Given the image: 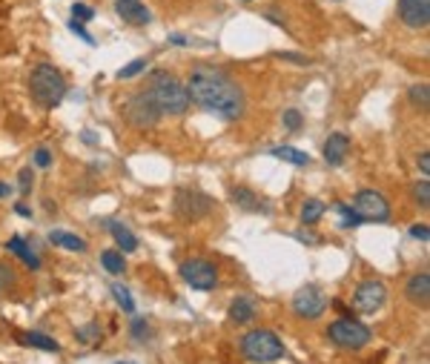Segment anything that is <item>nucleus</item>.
I'll list each match as a JSON object with an SVG mask.
<instances>
[{
  "instance_id": "obj_1",
  "label": "nucleus",
  "mask_w": 430,
  "mask_h": 364,
  "mask_svg": "<svg viewBox=\"0 0 430 364\" xmlns=\"http://www.w3.org/2000/svg\"><path fill=\"white\" fill-rule=\"evenodd\" d=\"M187 92L193 104H198L204 112H212L224 120H238L244 115V106H247L244 89L215 66H195L190 72Z\"/></svg>"
},
{
  "instance_id": "obj_2",
  "label": "nucleus",
  "mask_w": 430,
  "mask_h": 364,
  "mask_svg": "<svg viewBox=\"0 0 430 364\" xmlns=\"http://www.w3.org/2000/svg\"><path fill=\"white\" fill-rule=\"evenodd\" d=\"M149 98L152 104L158 106L161 115H183L190 109V92H187V83H181L175 75L167 72H155L149 83Z\"/></svg>"
},
{
  "instance_id": "obj_3",
  "label": "nucleus",
  "mask_w": 430,
  "mask_h": 364,
  "mask_svg": "<svg viewBox=\"0 0 430 364\" xmlns=\"http://www.w3.org/2000/svg\"><path fill=\"white\" fill-rule=\"evenodd\" d=\"M29 89H32V95L38 104L43 106H57L60 101H64L67 95V80L64 75H60L52 64H38L32 69V75H29Z\"/></svg>"
},
{
  "instance_id": "obj_4",
  "label": "nucleus",
  "mask_w": 430,
  "mask_h": 364,
  "mask_svg": "<svg viewBox=\"0 0 430 364\" xmlns=\"http://www.w3.org/2000/svg\"><path fill=\"white\" fill-rule=\"evenodd\" d=\"M241 353L256 364H270L284 356V344L272 330H250L241 339Z\"/></svg>"
},
{
  "instance_id": "obj_5",
  "label": "nucleus",
  "mask_w": 430,
  "mask_h": 364,
  "mask_svg": "<svg viewBox=\"0 0 430 364\" xmlns=\"http://www.w3.org/2000/svg\"><path fill=\"white\" fill-rule=\"evenodd\" d=\"M327 336L342 350H361L364 344H370V327H364L356 318H339L327 327Z\"/></svg>"
},
{
  "instance_id": "obj_6",
  "label": "nucleus",
  "mask_w": 430,
  "mask_h": 364,
  "mask_svg": "<svg viewBox=\"0 0 430 364\" xmlns=\"http://www.w3.org/2000/svg\"><path fill=\"white\" fill-rule=\"evenodd\" d=\"M212 206H215V201L195 187H181L175 192V216L181 221H198V218L209 216Z\"/></svg>"
},
{
  "instance_id": "obj_7",
  "label": "nucleus",
  "mask_w": 430,
  "mask_h": 364,
  "mask_svg": "<svg viewBox=\"0 0 430 364\" xmlns=\"http://www.w3.org/2000/svg\"><path fill=\"white\" fill-rule=\"evenodd\" d=\"M124 118H127V124L135 127V130H152V127L158 124L161 112H158L155 104H152L149 92H138L135 98L127 101V106H124Z\"/></svg>"
},
{
  "instance_id": "obj_8",
  "label": "nucleus",
  "mask_w": 430,
  "mask_h": 364,
  "mask_svg": "<svg viewBox=\"0 0 430 364\" xmlns=\"http://www.w3.org/2000/svg\"><path fill=\"white\" fill-rule=\"evenodd\" d=\"M384 301H387V287H384L379 279L361 281V284L356 287V293H353V304H356V310L364 313V316L379 313V310L384 307Z\"/></svg>"
},
{
  "instance_id": "obj_9",
  "label": "nucleus",
  "mask_w": 430,
  "mask_h": 364,
  "mask_svg": "<svg viewBox=\"0 0 430 364\" xmlns=\"http://www.w3.org/2000/svg\"><path fill=\"white\" fill-rule=\"evenodd\" d=\"M181 279L193 290H215L219 287V270L204 258H190L181 264Z\"/></svg>"
},
{
  "instance_id": "obj_10",
  "label": "nucleus",
  "mask_w": 430,
  "mask_h": 364,
  "mask_svg": "<svg viewBox=\"0 0 430 364\" xmlns=\"http://www.w3.org/2000/svg\"><path fill=\"white\" fill-rule=\"evenodd\" d=\"M353 209L364 221H387L390 218V201L379 190H361L353 201Z\"/></svg>"
},
{
  "instance_id": "obj_11",
  "label": "nucleus",
  "mask_w": 430,
  "mask_h": 364,
  "mask_svg": "<svg viewBox=\"0 0 430 364\" xmlns=\"http://www.w3.org/2000/svg\"><path fill=\"white\" fill-rule=\"evenodd\" d=\"M293 310L301 318H321V313L327 310V295L316 284H304L293 298Z\"/></svg>"
},
{
  "instance_id": "obj_12",
  "label": "nucleus",
  "mask_w": 430,
  "mask_h": 364,
  "mask_svg": "<svg viewBox=\"0 0 430 364\" xmlns=\"http://www.w3.org/2000/svg\"><path fill=\"white\" fill-rule=\"evenodd\" d=\"M398 18L410 29H427L430 23V0H398Z\"/></svg>"
},
{
  "instance_id": "obj_13",
  "label": "nucleus",
  "mask_w": 430,
  "mask_h": 364,
  "mask_svg": "<svg viewBox=\"0 0 430 364\" xmlns=\"http://www.w3.org/2000/svg\"><path fill=\"white\" fill-rule=\"evenodd\" d=\"M347 155H350V138L345 132H333L324 144V161L330 167H342L347 161Z\"/></svg>"
},
{
  "instance_id": "obj_14",
  "label": "nucleus",
  "mask_w": 430,
  "mask_h": 364,
  "mask_svg": "<svg viewBox=\"0 0 430 364\" xmlns=\"http://www.w3.org/2000/svg\"><path fill=\"white\" fill-rule=\"evenodd\" d=\"M115 12L132 26H146L152 20L149 9L141 4V0H115Z\"/></svg>"
},
{
  "instance_id": "obj_15",
  "label": "nucleus",
  "mask_w": 430,
  "mask_h": 364,
  "mask_svg": "<svg viewBox=\"0 0 430 364\" xmlns=\"http://www.w3.org/2000/svg\"><path fill=\"white\" fill-rule=\"evenodd\" d=\"M405 293H408V298L413 301V304H422V307L427 304V298H430V276H427L424 270L416 272V276H410Z\"/></svg>"
},
{
  "instance_id": "obj_16",
  "label": "nucleus",
  "mask_w": 430,
  "mask_h": 364,
  "mask_svg": "<svg viewBox=\"0 0 430 364\" xmlns=\"http://www.w3.org/2000/svg\"><path fill=\"white\" fill-rule=\"evenodd\" d=\"M256 318V301L250 295H238L230 304V321L233 324H250Z\"/></svg>"
},
{
  "instance_id": "obj_17",
  "label": "nucleus",
  "mask_w": 430,
  "mask_h": 364,
  "mask_svg": "<svg viewBox=\"0 0 430 364\" xmlns=\"http://www.w3.org/2000/svg\"><path fill=\"white\" fill-rule=\"evenodd\" d=\"M6 247H9V253H15V255H18V258H20V261L29 267V270H41V258L35 255V250L29 247L20 235H12Z\"/></svg>"
},
{
  "instance_id": "obj_18",
  "label": "nucleus",
  "mask_w": 430,
  "mask_h": 364,
  "mask_svg": "<svg viewBox=\"0 0 430 364\" xmlns=\"http://www.w3.org/2000/svg\"><path fill=\"white\" fill-rule=\"evenodd\" d=\"M49 241H52V244H57V247H64V250H72V253H83L86 250V241L72 235V232H67V230H52Z\"/></svg>"
},
{
  "instance_id": "obj_19",
  "label": "nucleus",
  "mask_w": 430,
  "mask_h": 364,
  "mask_svg": "<svg viewBox=\"0 0 430 364\" xmlns=\"http://www.w3.org/2000/svg\"><path fill=\"white\" fill-rule=\"evenodd\" d=\"M109 232L115 238V244L120 247V253H135L138 250V238L124 227V224H109Z\"/></svg>"
},
{
  "instance_id": "obj_20",
  "label": "nucleus",
  "mask_w": 430,
  "mask_h": 364,
  "mask_svg": "<svg viewBox=\"0 0 430 364\" xmlns=\"http://www.w3.org/2000/svg\"><path fill=\"white\" fill-rule=\"evenodd\" d=\"M20 344L26 347H38V350H46V353H60V344L49 336H43V332H23L20 336Z\"/></svg>"
},
{
  "instance_id": "obj_21",
  "label": "nucleus",
  "mask_w": 430,
  "mask_h": 364,
  "mask_svg": "<svg viewBox=\"0 0 430 364\" xmlns=\"http://www.w3.org/2000/svg\"><path fill=\"white\" fill-rule=\"evenodd\" d=\"M272 155L287 161V164H293V167H307V164H310V155L301 153V149H296V146H275Z\"/></svg>"
},
{
  "instance_id": "obj_22",
  "label": "nucleus",
  "mask_w": 430,
  "mask_h": 364,
  "mask_svg": "<svg viewBox=\"0 0 430 364\" xmlns=\"http://www.w3.org/2000/svg\"><path fill=\"white\" fill-rule=\"evenodd\" d=\"M233 201H235V206H241V209H250V212H256V209H264V204L247 190V187H235L233 190Z\"/></svg>"
},
{
  "instance_id": "obj_23",
  "label": "nucleus",
  "mask_w": 430,
  "mask_h": 364,
  "mask_svg": "<svg viewBox=\"0 0 430 364\" xmlns=\"http://www.w3.org/2000/svg\"><path fill=\"white\" fill-rule=\"evenodd\" d=\"M101 264H104L106 272H112V276H120V272L127 270V261H124V255H120L118 250H106V253H101Z\"/></svg>"
},
{
  "instance_id": "obj_24",
  "label": "nucleus",
  "mask_w": 430,
  "mask_h": 364,
  "mask_svg": "<svg viewBox=\"0 0 430 364\" xmlns=\"http://www.w3.org/2000/svg\"><path fill=\"white\" fill-rule=\"evenodd\" d=\"M321 216H324V204L319 198H310V201L301 204V221L304 224H316Z\"/></svg>"
},
{
  "instance_id": "obj_25",
  "label": "nucleus",
  "mask_w": 430,
  "mask_h": 364,
  "mask_svg": "<svg viewBox=\"0 0 430 364\" xmlns=\"http://www.w3.org/2000/svg\"><path fill=\"white\" fill-rule=\"evenodd\" d=\"M112 298L118 301L124 313H135V301H132V295H130V290L124 284H112Z\"/></svg>"
},
{
  "instance_id": "obj_26",
  "label": "nucleus",
  "mask_w": 430,
  "mask_h": 364,
  "mask_svg": "<svg viewBox=\"0 0 430 364\" xmlns=\"http://www.w3.org/2000/svg\"><path fill=\"white\" fill-rule=\"evenodd\" d=\"M144 69H146V60H144V57H138V60H132V64H127L124 69H118V80H130V78L141 75Z\"/></svg>"
},
{
  "instance_id": "obj_27",
  "label": "nucleus",
  "mask_w": 430,
  "mask_h": 364,
  "mask_svg": "<svg viewBox=\"0 0 430 364\" xmlns=\"http://www.w3.org/2000/svg\"><path fill=\"white\" fill-rule=\"evenodd\" d=\"M335 209L342 212V224H345V227H359V224L364 221L359 212H356L353 206H347V204H335Z\"/></svg>"
},
{
  "instance_id": "obj_28",
  "label": "nucleus",
  "mask_w": 430,
  "mask_h": 364,
  "mask_svg": "<svg viewBox=\"0 0 430 364\" xmlns=\"http://www.w3.org/2000/svg\"><path fill=\"white\" fill-rule=\"evenodd\" d=\"M410 101H413L416 106L427 109V104H430V89H427V83H416V86L410 89Z\"/></svg>"
},
{
  "instance_id": "obj_29",
  "label": "nucleus",
  "mask_w": 430,
  "mask_h": 364,
  "mask_svg": "<svg viewBox=\"0 0 430 364\" xmlns=\"http://www.w3.org/2000/svg\"><path fill=\"white\" fill-rule=\"evenodd\" d=\"M413 198H416V204H419V206H424V209L430 206V181H427V178H424V181H419V184L413 187Z\"/></svg>"
},
{
  "instance_id": "obj_30",
  "label": "nucleus",
  "mask_w": 430,
  "mask_h": 364,
  "mask_svg": "<svg viewBox=\"0 0 430 364\" xmlns=\"http://www.w3.org/2000/svg\"><path fill=\"white\" fill-rule=\"evenodd\" d=\"M301 124H304V115H301L298 109H287V112H284V127H287L290 132L301 130Z\"/></svg>"
},
{
  "instance_id": "obj_31",
  "label": "nucleus",
  "mask_w": 430,
  "mask_h": 364,
  "mask_svg": "<svg viewBox=\"0 0 430 364\" xmlns=\"http://www.w3.org/2000/svg\"><path fill=\"white\" fill-rule=\"evenodd\" d=\"M32 161H35V167H41V169H46L49 164H52V153L46 146H41V149H35V155H32Z\"/></svg>"
},
{
  "instance_id": "obj_32",
  "label": "nucleus",
  "mask_w": 430,
  "mask_h": 364,
  "mask_svg": "<svg viewBox=\"0 0 430 364\" xmlns=\"http://www.w3.org/2000/svg\"><path fill=\"white\" fill-rule=\"evenodd\" d=\"M72 18L75 20H92V18H95V12H92L89 6H83V4H72Z\"/></svg>"
},
{
  "instance_id": "obj_33",
  "label": "nucleus",
  "mask_w": 430,
  "mask_h": 364,
  "mask_svg": "<svg viewBox=\"0 0 430 364\" xmlns=\"http://www.w3.org/2000/svg\"><path fill=\"white\" fill-rule=\"evenodd\" d=\"M69 29H72V32H75L78 38H83L86 43H95V41H92V35H89V32H86V29H83V23H81V20H75V18H72V23H69Z\"/></svg>"
},
{
  "instance_id": "obj_34",
  "label": "nucleus",
  "mask_w": 430,
  "mask_h": 364,
  "mask_svg": "<svg viewBox=\"0 0 430 364\" xmlns=\"http://www.w3.org/2000/svg\"><path fill=\"white\" fill-rule=\"evenodd\" d=\"M29 190H32V169L23 167L20 169V192H29Z\"/></svg>"
},
{
  "instance_id": "obj_35",
  "label": "nucleus",
  "mask_w": 430,
  "mask_h": 364,
  "mask_svg": "<svg viewBox=\"0 0 430 364\" xmlns=\"http://www.w3.org/2000/svg\"><path fill=\"white\" fill-rule=\"evenodd\" d=\"M0 284H9V287L15 284V272L6 264H0Z\"/></svg>"
},
{
  "instance_id": "obj_36",
  "label": "nucleus",
  "mask_w": 430,
  "mask_h": 364,
  "mask_svg": "<svg viewBox=\"0 0 430 364\" xmlns=\"http://www.w3.org/2000/svg\"><path fill=\"white\" fill-rule=\"evenodd\" d=\"M410 235H413V238H419V241H427V238H430L427 224H413V227H410Z\"/></svg>"
},
{
  "instance_id": "obj_37",
  "label": "nucleus",
  "mask_w": 430,
  "mask_h": 364,
  "mask_svg": "<svg viewBox=\"0 0 430 364\" xmlns=\"http://www.w3.org/2000/svg\"><path fill=\"white\" fill-rule=\"evenodd\" d=\"M132 336H135V339L146 336V321H144V318H135V321H132Z\"/></svg>"
},
{
  "instance_id": "obj_38",
  "label": "nucleus",
  "mask_w": 430,
  "mask_h": 364,
  "mask_svg": "<svg viewBox=\"0 0 430 364\" xmlns=\"http://www.w3.org/2000/svg\"><path fill=\"white\" fill-rule=\"evenodd\" d=\"M419 169H422V175L427 178V172H430V155H427V153L419 155Z\"/></svg>"
},
{
  "instance_id": "obj_39",
  "label": "nucleus",
  "mask_w": 430,
  "mask_h": 364,
  "mask_svg": "<svg viewBox=\"0 0 430 364\" xmlns=\"http://www.w3.org/2000/svg\"><path fill=\"white\" fill-rule=\"evenodd\" d=\"M15 212H18L20 218H32V209H29L26 204H15Z\"/></svg>"
},
{
  "instance_id": "obj_40",
  "label": "nucleus",
  "mask_w": 430,
  "mask_h": 364,
  "mask_svg": "<svg viewBox=\"0 0 430 364\" xmlns=\"http://www.w3.org/2000/svg\"><path fill=\"white\" fill-rule=\"evenodd\" d=\"M15 192V187L12 184H6V181H0V198H9Z\"/></svg>"
},
{
  "instance_id": "obj_41",
  "label": "nucleus",
  "mask_w": 430,
  "mask_h": 364,
  "mask_svg": "<svg viewBox=\"0 0 430 364\" xmlns=\"http://www.w3.org/2000/svg\"><path fill=\"white\" fill-rule=\"evenodd\" d=\"M169 43H175V46H187L190 41L183 38V35H169Z\"/></svg>"
},
{
  "instance_id": "obj_42",
  "label": "nucleus",
  "mask_w": 430,
  "mask_h": 364,
  "mask_svg": "<svg viewBox=\"0 0 430 364\" xmlns=\"http://www.w3.org/2000/svg\"><path fill=\"white\" fill-rule=\"evenodd\" d=\"M95 141H98V138H95V132H89V130L83 132V144H95Z\"/></svg>"
},
{
  "instance_id": "obj_43",
  "label": "nucleus",
  "mask_w": 430,
  "mask_h": 364,
  "mask_svg": "<svg viewBox=\"0 0 430 364\" xmlns=\"http://www.w3.org/2000/svg\"><path fill=\"white\" fill-rule=\"evenodd\" d=\"M118 364H132V361H118Z\"/></svg>"
}]
</instances>
